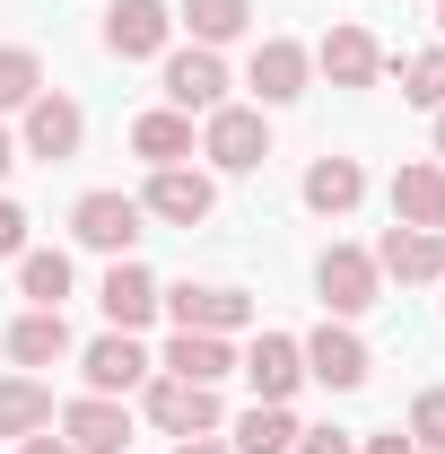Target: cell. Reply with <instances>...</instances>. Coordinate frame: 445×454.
I'll use <instances>...</instances> for the list:
<instances>
[{
    "label": "cell",
    "instance_id": "6da1fadb",
    "mask_svg": "<svg viewBox=\"0 0 445 454\" xmlns=\"http://www.w3.org/2000/svg\"><path fill=\"white\" fill-rule=\"evenodd\" d=\"M140 402H149V428H167V437H219L227 428L219 385H183V376H167V367L140 385Z\"/></svg>",
    "mask_w": 445,
    "mask_h": 454
},
{
    "label": "cell",
    "instance_id": "7a4b0ae2",
    "mask_svg": "<svg viewBox=\"0 0 445 454\" xmlns=\"http://www.w3.org/2000/svg\"><path fill=\"white\" fill-rule=\"evenodd\" d=\"M315 297L332 306V324H358V315L385 297L376 254H367V245H324V262H315Z\"/></svg>",
    "mask_w": 445,
    "mask_h": 454
},
{
    "label": "cell",
    "instance_id": "3957f363",
    "mask_svg": "<svg viewBox=\"0 0 445 454\" xmlns=\"http://www.w3.org/2000/svg\"><path fill=\"white\" fill-rule=\"evenodd\" d=\"M158 315H175V333H245L254 297L219 280H175V288H158Z\"/></svg>",
    "mask_w": 445,
    "mask_h": 454
},
{
    "label": "cell",
    "instance_id": "277c9868",
    "mask_svg": "<svg viewBox=\"0 0 445 454\" xmlns=\"http://www.w3.org/2000/svg\"><path fill=\"white\" fill-rule=\"evenodd\" d=\"M201 158L219 175H254L262 158H271V122H262V106H219L201 114Z\"/></svg>",
    "mask_w": 445,
    "mask_h": 454
},
{
    "label": "cell",
    "instance_id": "5b68a950",
    "mask_svg": "<svg viewBox=\"0 0 445 454\" xmlns=\"http://www.w3.org/2000/svg\"><path fill=\"white\" fill-rule=\"evenodd\" d=\"M140 201L131 192H79V210H70V236L88 245V254H105V262H122L131 245H140Z\"/></svg>",
    "mask_w": 445,
    "mask_h": 454
},
{
    "label": "cell",
    "instance_id": "8992f818",
    "mask_svg": "<svg viewBox=\"0 0 445 454\" xmlns=\"http://www.w3.org/2000/svg\"><path fill=\"white\" fill-rule=\"evenodd\" d=\"M167 106L175 114H219L227 106V61L210 44H167Z\"/></svg>",
    "mask_w": 445,
    "mask_h": 454
},
{
    "label": "cell",
    "instance_id": "52a82bcc",
    "mask_svg": "<svg viewBox=\"0 0 445 454\" xmlns=\"http://www.w3.org/2000/svg\"><path fill=\"white\" fill-rule=\"evenodd\" d=\"M306 79H315V53H306L297 35H262V44H254V61H245L254 106H297V97H306Z\"/></svg>",
    "mask_w": 445,
    "mask_h": 454
},
{
    "label": "cell",
    "instance_id": "ba28073f",
    "mask_svg": "<svg viewBox=\"0 0 445 454\" xmlns=\"http://www.w3.org/2000/svg\"><path fill=\"white\" fill-rule=\"evenodd\" d=\"M79 140H88V114H79V97L44 88V97L27 106V131H18V158H44V167H61V158H79Z\"/></svg>",
    "mask_w": 445,
    "mask_h": 454
},
{
    "label": "cell",
    "instance_id": "9c48e42d",
    "mask_svg": "<svg viewBox=\"0 0 445 454\" xmlns=\"http://www.w3.org/2000/svg\"><path fill=\"white\" fill-rule=\"evenodd\" d=\"M297 349H306V376H315L324 394H358V385L376 376V358H367V340L349 333V324H324V333H306Z\"/></svg>",
    "mask_w": 445,
    "mask_h": 454
},
{
    "label": "cell",
    "instance_id": "30bf717a",
    "mask_svg": "<svg viewBox=\"0 0 445 454\" xmlns=\"http://www.w3.org/2000/svg\"><path fill=\"white\" fill-rule=\"evenodd\" d=\"M175 44V9L167 0H113L105 9V53L113 61H158Z\"/></svg>",
    "mask_w": 445,
    "mask_h": 454
},
{
    "label": "cell",
    "instance_id": "8fae6325",
    "mask_svg": "<svg viewBox=\"0 0 445 454\" xmlns=\"http://www.w3.org/2000/svg\"><path fill=\"white\" fill-rule=\"evenodd\" d=\"M140 210L167 227H201L210 210H219V184L201 167H149V192H140Z\"/></svg>",
    "mask_w": 445,
    "mask_h": 454
},
{
    "label": "cell",
    "instance_id": "7c38bea8",
    "mask_svg": "<svg viewBox=\"0 0 445 454\" xmlns=\"http://www.w3.org/2000/svg\"><path fill=\"white\" fill-rule=\"evenodd\" d=\"M79 376H88V394H113V402H122L131 385H149V376H158V358H149L131 333H97L88 349H79Z\"/></svg>",
    "mask_w": 445,
    "mask_h": 454
},
{
    "label": "cell",
    "instance_id": "4fadbf2b",
    "mask_svg": "<svg viewBox=\"0 0 445 454\" xmlns=\"http://www.w3.org/2000/svg\"><path fill=\"white\" fill-rule=\"evenodd\" d=\"M61 437H70V454H131V411L113 394H79L61 411Z\"/></svg>",
    "mask_w": 445,
    "mask_h": 454
},
{
    "label": "cell",
    "instance_id": "5bb4252c",
    "mask_svg": "<svg viewBox=\"0 0 445 454\" xmlns=\"http://www.w3.org/2000/svg\"><path fill=\"white\" fill-rule=\"evenodd\" d=\"M376 271L402 280V288L445 280V236H437V227H385V236H376Z\"/></svg>",
    "mask_w": 445,
    "mask_h": 454
},
{
    "label": "cell",
    "instance_id": "9a60e30c",
    "mask_svg": "<svg viewBox=\"0 0 445 454\" xmlns=\"http://www.w3.org/2000/svg\"><path fill=\"white\" fill-rule=\"evenodd\" d=\"M236 376L254 385V402H288L297 385H306V349H297L288 333H262L245 358H236Z\"/></svg>",
    "mask_w": 445,
    "mask_h": 454
},
{
    "label": "cell",
    "instance_id": "2e32d148",
    "mask_svg": "<svg viewBox=\"0 0 445 454\" xmlns=\"http://www.w3.org/2000/svg\"><path fill=\"white\" fill-rule=\"evenodd\" d=\"M97 306H105V333H140V324H158V280L122 254V262H105V280H97Z\"/></svg>",
    "mask_w": 445,
    "mask_h": 454
},
{
    "label": "cell",
    "instance_id": "e0dca14e",
    "mask_svg": "<svg viewBox=\"0 0 445 454\" xmlns=\"http://www.w3.org/2000/svg\"><path fill=\"white\" fill-rule=\"evenodd\" d=\"M0 349H9L27 376H35V367H61V358H70V324H61V306H27V315L0 333Z\"/></svg>",
    "mask_w": 445,
    "mask_h": 454
},
{
    "label": "cell",
    "instance_id": "ac0fdd59",
    "mask_svg": "<svg viewBox=\"0 0 445 454\" xmlns=\"http://www.w3.org/2000/svg\"><path fill=\"white\" fill-rule=\"evenodd\" d=\"M297 192H306V210H315V219H349V210L367 201V167H358V158H315Z\"/></svg>",
    "mask_w": 445,
    "mask_h": 454
},
{
    "label": "cell",
    "instance_id": "d6986e66",
    "mask_svg": "<svg viewBox=\"0 0 445 454\" xmlns=\"http://www.w3.org/2000/svg\"><path fill=\"white\" fill-rule=\"evenodd\" d=\"M315 70H324L332 88H376L385 53H376V35H367V27H332V35L315 44Z\"/></svg>",
    "mask_w": 445,
    "mask_h": 454
},
{
    "label": "cell",
    "instance_id": "ffe728a7",
    "mask_svg": "<svg viewBox=\"0 0 445 454\" xmlns=\"http://www.w3.org/2000/svg\"><path fill=\"white\" fill-rule=\"evenodd\" d=\"M131 158H149V167H183V158H201V140H192V114L149 106L140 122H131Z\"/></svg>",
    "mask_w": 445,
    "mask_h": 454
},
{
    "label": "cell",
    "instance_id": "44dd1931",
    "mask_svg": "<svg viewBox=\"0 0 445 454\" xmlns=\"http://www.w3.org/2000/svg\"><path fill=\"white\" fill-rule=\"evenodd\" d=\"M158 367L183 385H219V376H236V349H227V333H175Z\"/></svg>",
    "mask_w": 445,
    "mask_h": 454
},
{
    "label": "cell",
    "instance_id": "7402d4cb",
    "mask_svg": "<svg viewBox=\"0 0 445 454\" xmlns=\"http://www.w3.org/2000/svg\"><path fill=\"white\" fill-rule=\"evenodd\" d=\"M393 227H437L445 236V167H402L393 175Z\"/></svg>",
    "mask_w": 445,
    "mask_h": 454
},
{
    "label": "cell",
    "instance_id": "603a6c76",
    "mask_svg": "<svg viewBox=\"0 0 445 454\" xmlns=\"http://www.w3.org/2000/svg\"><path fill=\"white\" fill-rule=\"evenodd\" d=\"M53 385H35V376H0V437H35V428H53Z\"/></svg>",
    "mask_w": 445,
    "mask_h": 454
},
{
    "label": "cell",
    "instance_id": "cb8c5ba5",
    "mask_svg": "<svg viewBox=\"0 0 445 454\" xmlns=\"http://www.w3.org/2000/svg\"><path fill=\"white\" fill-rule=\"evenodd\" d=\"M18 297H27V306H61V297H70V254H61V245H27V254H18Z\"/></svg>",
    "mask_w": 445,
    "mask_h": 454
},
{
    "label": "cell",
    "instance_id": "d4e9b609",
    "mask_svg": "<svg viewBox=\"0 0 445 454\" xmlns=\"http://www.w3.org/2000/svg\"><path fill=\"white\" fill-rule=\"evenodd\" d=\"M236 454H297V411L288 402H254L236 419Z\"/></svg>",
    "mask_w": 445,
    "mask_h": 454
},
{
    "label": "cell",
    "instance_id": "484cf974",
    "mask_svg": "<svg viewBox=\"0 0 445 454\" xmlns=\"http://www.w3.org/2000/svg\"><path fill=\"white\" fill-rule=\"evenodd\" d=\"M175 27H192V44H210V53H219V44H236V35L254 27V0H183V18H175Z\"/></svg>",
    "mask_w": 445,
    "mask_h": 454
},
{
    "label": "cell",
    "instance_id": "4316f807",
    "mask_svg": "<svg viewBox=\"0 0 445 454\" xmlns=\"http://www.w3.org/2000/svg\"><path fill=\"white\" fill-rule=\"evenodd\" d=\"M35 97H44V61L27 44H0V114H27Z\"/></svg>",
    "mask_w": 445,
    "mask_h": 454
},
{
    "label": "cell",
    "instance_id": "83f0119b",
    "mask_svg": "<svg viewBox=\"0 0 445 454\" xmlns=\"http://www.w3.org/2000/svg\"><path fill=\"white\" fill-rule=\"evenodd\" d=\"M402 97H410V106H428V114L445 106V44H428V53L402 61Z\"/></svg>",
    "mask_w": 445,
    "mask_h": 454
},
{
    "label": "cell",
    "instance_id": "f1b7e54d",
    "mask_svg": "<svg viewBox=\"0 0 445 454\" xmlns=\"http://www.w3.org/2000/svg\"><path fill=\"white\" fill-rule=\"evenodd\" d=\"M410 446H419V454H445V385H428V394L410 402Z\"/></svg>",
    "mask_w": 445,
    "mask_h": 454
},
{
    "label": "cell",
    "instance_id": "f546056e",
    "mask_svg": "<svg viewBox=\"0 0 445 454\" xmlns=\"http://www.w3.org/2000/svg\"><path fill=\"white\" fill-rule=\"evenodd\" d=\"M27 210H18V201H0V262H18V254H27Z\"/></svg>",
    "mask_w": 445,
    "mask_h": 454
},
{
    "label": "cell",
    "instance_id": "4dcf8cb0",
    "mask_svg": "<svg viewBox=\"0 0 445 454\" xmlns=\"http://www.w3.org/2000/svg\"><path fill=\"white\" fill-rule=\"evenodd\" d=\"M297 454H358L349 428H297Z\"/></svg>",
    "mask_w": 445,
    "mask_h": 454
},
{
    "label": "cell",
    "instance_id": "1f68e13d",
    "mask_svg": "<svg viewBox=\"0 0 445 454\" xmlns=\"http://www.w3.org/2000/svg\"><path fill=\"white\" fill-rule=\"evenodd\" d=\"M358 454H419V446H410V428H385V437H367Z\"/></svg>",
    "mask_w": 445,
    "mask_h": 454
},
{
    "label": "cell",
    "instance_id": "d6a6232c",
    "mask_svg": "<svg viewBox=\"0 0 445 454\" xmlns=\"http://www.w3.org/2000/svg\"><path fill=\"white\" fill-rule=\"evenodd\" d=\"M18 454H70V437H53V428H35V437H18Z\"/></svg>",
    "mask_w": 445,
    "mask_h": 454
},
{
    "label": "cell",
    "instance_id": "836d02e7",
    "mask_svg": "<svg viewBox=\"0 0 445 454\" xmlns=\"http://www.w3.org/2000/svg\"><path fill=\"white\" fill-rule=\"evenodd\" d=\"M175 454H236V446H219V437H183Z\"/></svg>",
    "mask_w": 445,
    "mask_h": 454
},
{
    "label": "cell",
    "instance_id": "e575fe53",
    "mask_svg": "<svg viewBox=\"0 0 445 454\" xmlns=\"http://www.w3.org/2000/svg\"><path fill=\"white\" fill-rule=\"evenodd\" d=\"M9 167H18V140H9V131H0V175H9Z\"/></svg>",
    "mask_w": 445,
    "mask_h": 454
},
{
    "label": "cell",
    "instance_id": "d590c367",
    "mask_svg": "<svg viewBox=\"0 0 445 454\" xmlns=\"http://www.w3.org/2000/svg\"><path fill=\"white\" fill-rule=\"evenodd\" d=\"M437 158H445V106H437Z\"/></svg>",
    "mask_w": 445,
    "mask_h": 454
},
{
    "label": "cell",
    "instance_id": "8d00e7d4",
    "mask_svg": "<svg viewBox=\"0 0 445 454\" xmlns=\"http://www.w3.org/2000/svg\"><path fill=\"white\" fill-rule=\"evenodd\" d=\"M437 35H445V0H437Z\"/></svg>",
    "mask_w": 445,
    "mask_h": 454
}]
</instances>
